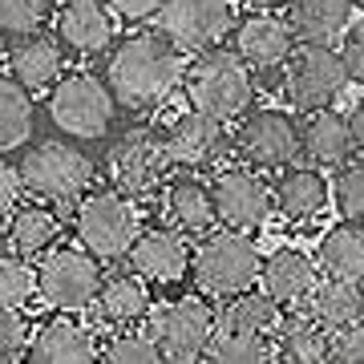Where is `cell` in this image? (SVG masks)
Masks as SVG:
<instances>
[{"instance_id":"cell-13","label":"cell","mask_w":364,"mask_h":364,"mask_svg":"<svg viewBox=\"0 0 364 364\" xmlns=\"http://www.w3.org/2000/svg\"><path fill=\"white\" fill-rule=\"evenodd\" d=\"M215 191V207H219V223L235 227V231H259L275 215V186L259 178L255 166H223L210 178Z\"/></svg>"},{"instance_id":"cell-3","label":"cell","mask_w":364,"mask_h":364,"mask_svg":"<svg viewBox=\"0 0 364 364\" xmlns=\"http://www.w3.org/2000/svg\"><path fill=\"white\" fill-rule=\"evenodd\" d=\"M182 93H186V105H195L203 114L219 122H239L255 105V77L235 49H207L195 53V61L186 65Z\"/></svg>"},{"instance_id":"cell-38","label":"cell","mask_w":364,"mask_h":364,"mask_svg":"<svg viewBox=\"0 0 364 364\" xmlns=\"http://www.w3.org/2000/svg\"><path fill=\"white\" fill-rule=\"evenodd\" d=\"M332 360L340 364H364V316L348 328L332 332Z\"/></svg>"},{"instance_id":"cell-26","label":"cell","mask_w":364,"mask_h":364,"mask_svg":"<svg viewBox=\"0 0 364 364\" xmlns=\"http://www.w3.org/2000/svg\"><path fill=\"white\" fill-rule=\"evenodd\" d=\"M287 21L299 41H320L332 45L352 28V0H287Z\"/></svg>"},{"instance_id":"cell-6","label":"cell","mask_w":364,"mask_h":364,"mask_svg":"<svg viewBox=\"0 0 364 364\" xmlns=\"http://www.w3.org/2000/svg\"><path fill=\"white\" fill-rule=\"evenodd\" d=\"M21 182H25V195H37L45 203H69L81 198L93 186V158L73 142L49 138L41 146H28L21 162Z\"/></svg>"},{"instance_id":"cell-27","label":"cell","mask_w":364,"mask_h":364,"mask_svg":"<svg viewBox=\"0 0 364 364\" xmlns=\"http://www.w3.org/2000/svg\"><path fill=\"white\" fill-rule=\"evenodd\" d=\"M308 312L328 328V332H340L348 328L352 320L364 316V284L360 279H340V275H324L316 291L308 296Z\"/></svg>"},{"instance_id":"cell-5","label":"cell","mask_w":364,"mask_h":364,"mask_svg":"<svg viewBox=\"0 0 364 364\" xmlns=\"http://www.w3.org/2000/svg\"><path fill=\"white\" fill-rule=\"evenodd\" d=\"M117 105L122 102H117L109 77H97L90 69L61 73V81L49 90L53 126L65 130L69 138H81V142H93V138H105L109 134Z\"/></svg>"},{"instance_id":"cell-17","label":"cell","mask_w":364,"mask_h":364,"mask_svg":"<svg viewBox=\"0 0 364 364\" xmlns=\"http://www.w3.org/2000/svg\"><path fill=\"white\" fill-rule=\"evenodd\" d=\"M114 9L109 0H65L57 16H53V33L61 37L69 53H81V57H93V53H105L114 45Z\"/></svg>"},{"instance_id":"cell-41","label":"cell","mask_w":364,"mask_h":364,"mask_svg":"<svg viewBox=\"0 0 364 364\" xmlns=\"http://www.w3.org/2000/svg\"><path fill=\"white\" fill-rule=\"evenodd\" d=\"M348 122H352V138H356V154H364V97L352 105Z\"/></svg>"},{"instance_id":"cell-37","label":"cell","mask_w":364,"mask_h":364,"mask_svg":"<svg viewBox=\"0 0 364 364\" xmlns=\"http://www.w3.org/2000/svg\"><path fill=\"white\" fill-rule=\"evenodd\" d=\"M33 332L37 328L25 316V308H4V316H0V360H28Z\"/></svg>"},{"instance_id":"cell-19","label":"cell","mask_w":364,"mask_h":364,"mask_svg":"<svg viewBox=\"0 0 364 364\" xmlns=\"http://www.w3.org/2000/svg\"><path fill=\"white\" fill-rule=\"evenodd\" d=\"M28 360L33 364H90V360H102V340L93 336L81 320H73V312L53 316V320H45L33 332Z\"/></svg>"},{"instance_id":"cell-39","label":"cell","mask_w":364,"mask_h":364,"mask_svg":"<svg viewBox=\"0 0 364 364\" xmlns=\"http://www.w3.org/2000/svg\"><path fill=\"white\" fill-rule=\"evenodd\" d=\"M340 53H344V61H348L352 81H356V85H364V16L348 28V33H344V41H340Z\"/></svg>"},{"instance_id":"cell-25","label":"cell","mask_w":364,"mask_h":364,"mask_svg":"<svg viewBox=\"0 0 364 364\" xmlns=\"http://www.w3.org/2000/svg\"><path fill=\"white\" fill-rule=\"evenodd\" d=\"M41 203H45V198L33 195V203H16V207L4 215V239H9V247L28 255V259L53 251L57 235H61V219H57L49 207H41Z\"/></svg>"},{"instance_id":"cell-8","label":"cell","mask_w":364,"mask_h":364,"mask_svg":"<svg viewBox=\"0 0 364 364\" xmlns=\"http://www.w3.org/2000/svg\"><path fill=\"white\" fill-rule=\"evenodd\" d=\"M105 263L90 247H53L41 255V299L57 312H85L97 308V296L105 287Z\"/></svg>"},{"instance_id":"cell-34","label":"cell","mask_w":364,"mask_h":364,"mask_svg":"<svg viewBox=\"0 0 364 364\" xmlns=\"http://www.w3.org/2000/svg\"><path fill=\"white\" fill-rule=\"evenodd\" d=\"M41 291V267L28 263V255L4 247L0 259V304L4 308H28Z\"/></svg>"},{"instance_id":"cell-32","label":"cell","mask_w":364,"mask_h":364,"mask_svg":"<svg viewBox=\"0 0 364 364\" xmlns=\"http://www.w3.org/2000/svg\"><path fill=\"white\" fill-rule=\"evenodd\" d=\"M33 117H37L33 90L21 85L13 73H4V77H0V150H4V154L28 142Z\"/></svg>"},{"instance_id":"cell-30","label":"cell","mask_w":364,"mask_h":364,"mask_svg":"<svg viewBox=\"0 0 364 364\" xmlns=\"http://www.w3.org/2000/svg\"><path fill=\"white\" fill-rule=\"evenodd\" d=\"M223 324L231 328H247V332H259V336H275L279 324H284V304L267 291V287H247L239 296L223 299Z\"/></svg>"},{"instance_id":"cell-42","label":"cell","mask_w":364,"mask_h":364,"mask_svg":"<svg viewBox=\"0 0 364 364\" xmlns=\"http://www.w3.org/2000/svg\"><path fill=\"white\" fill-rule=\"evenodd\" d=\"M247 9H275V4H287V0H243Z\"/></svg>"},{"instance_id":"cell-36","label":"cell","mask_w":364,"mask_h":364,"mask_svg":"<svg viewBox=\"0 0 364 364\" xmlns=\"http://www.w3.org/2000/svg\"><path fill=\"white\" fill-rule=\"evenodd\" d=\"M332 203H336L340 219L364 223V154L356 162H344L332 178Z\"/></svg>"},{"instance_id":"cell-28","label":"cell","mask_w":364,"mask_h":364,"mask_svg":"<svg viewBox=\"0 0 364 364\" xmlns=\"http://www.w3.org/2000/svg\"><path fill=\"white\" fill-rule=\"evenodd\" d=\"M320 272L324 275H340V279H360L364 284V223H336L332 231L320 235V247H316Z\"/></svg>"},{"instance_id":"cell-43","label":"cell","mask_w":364,"mask_h":364,"mask_svg":"<svg viewBox=\"0 0 364 364\" xmlns=\"http://www.w3.org/2000/svg\"><path fill=\"white\" fill-rule=\"evenodd\" d=\"M352 4H356V9H360V13H364V0H352Z\"/></svg>"},{"instance_id":"cell-11","label":"cell","mask_w":364,"mask_h":364,"mask_svg":"<svg viewBox=\"0 0 364 364\" xmlns=\"http://www.w3.org/2000/svg\"><path fill=\"white\" fill-rule=\"evenodd\" d=\"M150 328H154L166 360H203L210 336L219 328V312L203 296H178L150 312Z\"/></svg>"},{"instance_id":"cell-24","label":"cell","mask_w":364,"mask_h":364,"mask_svg":"<svg viewBox=\"0 0 364 364\" xmlns=\"http://www.w3.org/2000/svg\"><path fill=\"white\" fill-rule=\"evenodd\" d=\"M154 312V296H150V279L130 272L109 275L97 296V316H102L105 328H122V324H138Z\"/></svg>"},{"instance_id":"cell-22","label":"cell","mask_w":364,"mask_h":364,"mask_svg":"<svg viewBox=\"0 0 364 364\" xmlns=\"http://www.w3.org/2000/svg\"><path fill=\"white\" fill-rule=\"evenodd\" d=\"M299 138H304V158L324 170H340L356 154V138H352V122L344 114L328 109H312L299 122Z\"/></svg>"},{"instance_id":"cell-9","label":"cell","mask_w":364,"mask_h":364,"mask_svg":"<svg viewBox=\"0 0 364 364\" xmlns=\"http://www.w3.org/2000/svg\"><path fill=\"white\" fill-rule=\"evenodd\" d=\"M166 170H170V158L162 150V138L150 130H138V126L117 134L109 150H105V178L134 198L162 195Z\"/></svg>"},{"instance_id":"cell-20","label":"cell","mask_w":364,"mask_h":364,"mask_svg":"<svg viewBox=\"0 0 364 364\" xmlns=\"http://www.w3.org/2000/svg\"><path fill=\"white\" fill-rule=\"evenodd\" d=\"M162 215H166V223H174L178 231L195 235V239L215 231L219 227V207H215L210 182L195 178L191 170H182L178 178H166V186H162Z\"/></svg>"},{"instance_id":"cell-29","label":"cell","mask_w":364,"mask_h":364,"mask_svg":"<svg viewBox=\"0 0 364 364\" xmlns=\"http://www.w3.org/2000/svg\"><path fill=\"white\" fill-rule=\"evenodd\" d=\"M275 352L287 364H320L332 360V332H328L312 312L308 316H287L275 332Z\"/></svg>"},{"instance_id":"cell-15","label":"cell","mask_w":364,"mask_h":364,"mask_svg":"<svg viewBox=\"0 0 364 364\" xmlns=\"http://www.w3.org/2000/svg\"><path fill=\"white\" fill-rule=\"evenodd\" d=\"M126 263L150 284H182L186 272H195V247L174 223H154V227H142Z\"/></svg>"},{"instance_id":"cell-2","label":"cell","mask_w":364,"mask_h":364,"mask_svg":"<svg viewBox=\"0 0 364 364\" xmlns=\"http://www.w3.org/2000/svg\"><path fill=\"white\" fill-rule=\"evenodd\" d=\"M73 235L81 247H90L102 263L130 259L134 243L142 235V215L138 198L109 186H90L73 207Z\"/></svg>"},{"instance_id":"cell-14","label":"cell","mask_w":364,"mask_h":364,"mask_svg":"<svg viewBox=\"0 0 364 364\" xmlns=\"http://www.w3.org/2000/svg\"><path fill=\"white\" fill-rule=\"evenodd\" d=\"M158 28L186 53L219 49L235 33V0H162Z\"/></svg>"},{"instance_id":"cell-21","label":"cell","mask_w":364,"mask_h":364,"mask_svg":"<svg viewBox=\"0 0 364 364\" xmlns=\"http://www.w3.org/2000/svg\"><path fill=\"white\" fill-rule=\"evenodd\" d=\"M320 284V259H312L308 251L299 247H275L263 259V279L259 287H267L284 308H299L308 304V296Z\"/></svg>"},{"instance_id":"cell-33","label":"cell","mask_w":364,"mask_h":364,"mask_svg":"<svg viewBox=\"0 0 364 364\" xmlns=\"http://www.w3.org/2000/svg\"><path fill=\"white\" fill-rule=\"evenodd\" d=\"M102 360H109V364H154V360H166V352L158 344L154 328L122 324V328H109V336L102 340Z\"/></svg>"},{"instance_id":"cell-35","label":"cell","mask_w":364,"mask_h":364,"mask_svg":"<svg viewBox=\"0 0 364 364\" xmlns=\"http://www.w3.org/2000/svg\"><path fill=\"white\" fill-rule=\"evenodd\" d=\"M53 16H57L53 0H0V33H4V41L37 33Z\"/></svg>"},{"instance_id":"cell-12","label":"cell","mask_w":364,"mask_h":364,"mask_svg":"<svg viewBox=\"0 0 364 364\" xmlns=\"http://www.w3.org/2000/svg\"><path fill=\"white\" fill-rule=\"evenodd\" d=\"M223 126H227V122L203 114L195 105H186L182 114H174L166 126L158 130L170 166L191 170V174H195V170H215L219 158L227 154V150H235V138H227Z\"/></svg>"},{"instance_id":"cell-4","label":"cell","mask_w":364,"mask_h":364,"mask_svg":"<svg viewBox=\"0 0 364 364\" xmlns=\"http://www.w3.org/2000/svg\"><path fill=\"white\" fill-rule=\"evenodd\" d=\"M263 255L251 231L235 227H215L195 243V279L198 287L215 299H231L247 287H259L263 279Z\"/></svg>"},{"instance_id":"cell-16","label":"cell","mask_w":364,"mask_h":364,"mask_svg":"<svg viewBox=\"0 0 364 364\" xmlns=\"http://www.w3.org/2000/svg\"><path fill=\"white\" fill-rule=\"evenodd\" d=\"M235 53L247 61L251 69H284L287 57L296 53L299 37L287 16H275L272 9H251L247 16L235 21Z\"/></svg>"},{"instance_id":"cell-31","label":"cell","mask_w":364,"mask_h":364,"mask_svg":"<svg viewBox=\"0 0 364 364\" xmlns=\"http://www.w3.org/2000/svg\"><path fill=\"white\" fill-rule=\"evenodd\" d=\"M203 360H215V364H263V360H279V352H275V336H259V332L231 328V324H223L219 320V328H215V336H210Z\"/></svg>"},{"instance_id":"cell-10","label":"cell","mask_w":364,"mask_h":364,"mask_svg":"<svg viewBox=\"0 0 364 364\" xmlns=\"http://www.w3.org/2000/svg\"><path fill=\"white\" fill-rule=\"evenodd\" d=\"M235 154L255 170H284L304 154L299 122L284 109H251L235 126Z\"/></svg>"},{"instance_id":"cell-23","label":"cell","mask_w":364,"mask_h":364,"mask_svg":"<svg viewBox=\"0 0 364 364\" xmlns=\"http://www.w3.org/2000/svg\"><path fill=\"white\" fill-rule=\"evenodd\" d=\"M324 166H284L279 178L272 182L275 186V210L291 223H308L316 215H324L328 198H332V186L320 174Z\"/></svg>"},{"instance_id":"cell-7","label":"cell","mask_w":364,"mask_h":364,"mask_svg":"<svg viewBox=\"0 0 364 364\" xmlns=\"http://www.w3.org/2000/svg\"><path fill=\"white\" fill-rule=\"evenodd\" d=\"M348 81H352V73H348L344 53H336L332 45H320V41H299L296 53L287 57V65H284L287 102L296 105L299 114L336 105V97L344 93Z\"/></svg>"},{"instance_id":"cell-1","label":"cell","mask_w":364,"mask_h":364,"mask_svg":"<svg viewBox=\"0 0 364 364\" xmlns=\"http://www.w3.org/2000/svg\"><path fill=\"white\" fill-rule=\"evenodd\" d=\"M182 45L158 28V33H130L117 45H109V61H105V77L114 85L117 102L126 109H154L182 85L186 77V61H182Z\"/></svg>"},{"instance_id":"cell-18","label":"cell","mask_w":364,"mask_h":364,"mask_svg":"<svg viewBox=\"0 0 364 364\" xmlns=\"http://www.w3.org/2000/svg\"><path fill=\"white\" fill-rule=\"evenodd\" d=\"M61 49H65L61 37H49L45 28L13 37V45L4 49V73H13L33 93H45L61 81V65H65V53Z\"/></svg>"},{"instance_id":"cell-40","label":"cell","mask_w":364,"mask_h":364,"mask_svg":"<svg viewBox=\"0 0 364 364\" xmlns=\"http://www.w3.org/2000/svg\"><path fill=\"white\" fill-rule=\"evenodd\" d=\"M109 9H114L122 21L142 25V21H158V13H162V0H109Z\"/></svg>"}]
</instances>
